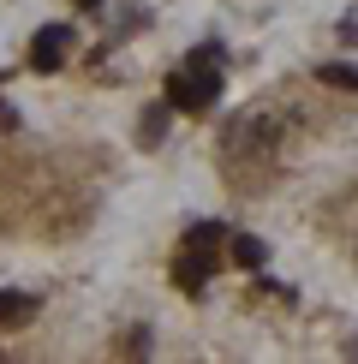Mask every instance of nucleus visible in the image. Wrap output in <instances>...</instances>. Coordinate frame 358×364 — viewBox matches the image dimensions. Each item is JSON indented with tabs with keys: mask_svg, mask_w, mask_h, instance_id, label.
<instances>
[{
	"mask_svg": "<svg viewBox=\"0 0 358 364\" xmlns=\"http://www.w3.org/2000/svg\"><path fill=\"white\" fill-rule=\"evenodd\" d=\"M215 96H221V48L203 42V48L191 54V66H179L168 78V108L173 114H209Z\"/></svg>",
	"mask_w": 358,
	"mask_h": 364,
	"instance_id": "f257e3e1",
	"label": "nucleus"
},
{
	"mask_svg": "<svg viewBox=\"0 0 358 364\" xmlns=\"http://www.w3.org/2000/svg\"><path fill=\"white\" fill-rule=\"evenodd\" d=\"M209 275H215V245H209V239H185V257L173 263V281L185 287V293H203Z\"/></svg>",
	"mask_w": 358,
	"mask_h": 364,
	"instance_id": "f03ea898",
	"label": "nucleus"
},
{
	"mask_svg": "<svg viewBox=\"0 0 358 364\" xmlns=\"http://www.w3.org/2000/svg\"><path fill=\"white\" fill-rule=\"evenodd\" d=\"M66 48H72V24H48L30 36V66L36 72H60L66 66Z\"/></svg>",
	"mask_w": 358,
	"mask_h": 364,
	"instance_id": "7ed1b4c3",
	"label": "nucleus"
},
{
	"mask_svg": "<svg viewBox=\"0 0 358 364\" xmlns=\"http://www.w3.org/2000/svg\"><path fill=\"white\" fill-rule=\"evenodd\" d=\"M233 263L239 269H263L268 263V245H263V239H251V233H239L233 239Z\"/></svg>",
	"mask_w": 358,
	"mask_h": 364,
	"instance_id": "20e7f679",
	"label": "nucleus"
},
{
	"mask_svg": "<svg viewBox=\"0 0 358 364\" xmlns=\"http://www.w3.org/2000/svg\"><path fill=\"white\" fill-rule=\"evenodd\" d=\"M317 78L335 84V90H358V66L352 60H328V66H317Z\"/></svg>",
	"mask_w": 358,
	"mask_h": 364,
	"instance_id": "39448f33",
	"label": "nucleus"
},
{
	"mask_svg": "<svg viewBox=\"0 0 358 364\" xmlns=\"http://www.w3.org/2000/svg\"><path fill=\"white\" fill-rule=\"evenodd\" d=\"M36 316V299H24V293H0V323H30Z\"/></svg>",
	"mask_w": 358,
	"mask_h": 364,
	"instance_id": "423d86ee",
	"label": "nucleus"
},
{
	"mask_svg": "<svg viewBox=\"0 0 358 364\" xmlns=\"http://www.w3.org/2000/svg\"><path fill=\"white\" fill-rule=\"evenodd\" d=\"M78 6H90V12H96V6H102V0H78Z\"/></svg>",
	"mask_w": 358,
	"mask_h": 364,
	"instance_id": "0eeeda50",
	"label": "nucleus"
}]
</instances>
